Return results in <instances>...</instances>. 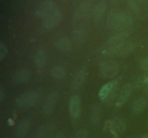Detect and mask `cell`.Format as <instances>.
Wrapping results in <instances>:
<instances>
[{
  "instance_id": "13",
  "label": "cell",
  "mask_w": 148,
  "mask_h": 138,
  "mask_svg": "<svg viewBox=\"0 0 148 138\" xmlns=\"http://www.w3.org/2000/svg\"><path fill=\"white\" fill-rule=\"evenodd\" d=\"M147 105L148 101L147 99L140 98V99H136L132 103L130 109H131L132 113L136 114H139L144 111L147 106Z\"/></svg>"
},
{
  "instance_id": "12",
  "label": "cell",
  "mask_w": 148,
  "mask_h": 138,
  "mask_svg": "<svg viewBox=\"0 0 148 138\" xmlns=\"http://www.w3.org/2000/svg\"><path fill=\"white\" fill-rule=\"evenodd\" d=\"M90 8V2L89 0L83 1L77 6L75 9V13H74V16H75L74 18H75V20H77V19L85 17L88 14Z\"/></svg>"
},
{
  "instance_id": "29",
  "label": "cell",
  "mask_w": 148,
  "mask_h": 138,
  "mask_svg": "<svg viewBox=\"0 0 148 138\" xmlns=\"http://www.w3.org/2000/svg\"><path fill=\"white\" fill-rule=\"evenodd\" d=\"M74 138H88V132L87 129H82L77 131Z\"/></svg>"
},
{
  "instance_id": "32",
  "label": "cell",
  "mask_w": 148,
  "mask_h": 138,
  "mask_svg": "<svg viewBox=\"0 0 148 138\" xmlns=\"http://www.w3.org/2000/svg\"><path fill=\"white\" fill-rule=\"evenodd\" d=\"M6 98V92L5 90L3 87H1L0 89V101L3 102V101Z\"/></svg>"
},
{
  "instance_id": "37",
  "label": "cell",
  "mask_w": 148,
  "mask_h": 138,
  "mask_svg": "<svg viewBox=\"0 0 148 138\" xmlns=\"http://www.w3.org/2000/svg\"><path fill=\"white\" fill-rule=\"evenodd\" d=\"M137 1H140V2H143V1H145V0H137Z\"/></svg>"
},
{
  "instance_id": "16",
  "label": "cell",
  "mask_w": 148,
  "mask_h": 138,
  "mask_svg": "<svg viewBox=\"0 0 148 138\" xmlns=\"http://www.w3.org/2000/svg\"><path fill=\"white\" fill-rule=\"evenodd\" d=\"M53 124H49L40 126L36 134V138H51L54 131Z\"/></svg>"
},
{
  "instance_id": "34",
  "label": "cell",
  "mask_w": 148,
  "mask_h": 138,
  "mask_svg": "<svg viewBox=\"0 0 148 138\" xmlns=\"http://www.w3.org/2000/svg\"><path fill=\"white\" fill-rule=\"evenodd\" d=\"M143 90H144L145 92H148V83H147V85H146L145 86L144 88H143Z\"/></svg>"
},
{
  "instance_id": "10",
  "label": "cell",
  "mask_w": 148,
  "mask_h": 138,
  "mask_svg": "<svg viewBox=\"0 0 148 138\" xmlns=\"http://www.w3.org/2000/svg\"><path fill=\"white\" fill-rule=\"evenodd\" d=\"M111 129L115 134L118 135H121L126 131V123L124 119L119 116L115 117L111 121Z\"/></svg>"
},
{
  "instance_id": "5",
  "label": "cell",
  "mask_w": 148,
  "mask_h": 138,
  "mask_svg": "<svg viewBox=\"0 0 148 138\" xmlns=\"http://www.w3.org/2000/svg\"><path fill=\"white\" fill-rule=\"evenodd\" d=\"M62 20V12L58 8L56 11L43 20L42 25L46 30H51L58 25Z\"/></svg>"
},
{
  "instance_id": "8",
  "label": "cell",
  "mask_w": 148,
  "mask_h": 138,
  "mask_svg": "<svg viewBox=\"0 0 148 138\" xmlns=\"http://www.w3.org/2000/svg\"><path fill=\"white\" fill-rule=\"evenodd\" d=\"M130 34V32L129 30L117 32L116 33L112 34L108 37V40H107V44H108V45H111L125 43V40L128 38Z\"/></svg>"
},
{
  "instance_id": "33",
  "label": "cell",
  "mask_w": 148,
  "mask_h": 138,
  "mask_svg": "<svg viewBox=\"0 0 148 138\" xmlns=\"http://www.w3.org/2000/svg\"><path fill=\"white\" fill-rule=\"evenodd\" d=\"M56 138H64V136L62 133H59L56 135Z\"/></svg>"
},
{
  "instance_id": "35",
  "label": "cell",
  "mask_w": 148,
  "mask_h": 138,
  "mask_svg": "<svg viewBox=\"0 0 148 138\" xmlns=\"http://www.w3.org/2000/svg\"><path fill=\"white\" fill-rule=\"evenodd\" d=\"M113 1H114V2H118V1H120L121 0H112Z\"/></svg>"
},
{
  "instance_id": "25",
  "label": "cell",
  "mask_w": 148,
  "mask_h": 138,
  "mask_svg": "<svg viewBox=\"0 0 148 138\" xmlns=\"http://www.w3.org/2000/svg\"><path fill=\"white\" fill-rule=\"evenodd\" d=\"M114 80L111 82H108V83H106L103 86H102L101 89H100L99 92H98V96H99L100 99H102V100H104L106 99L108 94L109 93V92L111 91V89L113 88V86H114Z\"/></svg>"
},
{
  "instance_id": "21",
  "label": "cell",
  "mask_w": 148,
  "mask_h": 138,
  "mask_svg": "<svg viewBox=\"0 0 148 138\" xmlns=\"http://www.w3.org/2000/svg\"><path fill=\"white\" fill-rule=\"evenodd\" d=\"M85 37V29L82 27H79L76 28L73 33V40L77 45H80L82 44Z\"/></svg>"
},
{
  "instance_id": "3",
  "label": "cell",
  "mask_w": 148,
  "mask_h": 138,
  "mask_svg": "<svg viewBox=\"0 0 148 138\" xmlns=\"http://www.w3.org/2000/svg\"><path fill=\"white\" fill-rule=\"evenodd\" d=\"M100 74L102 77L110 78L116 76L119 72V66L116 61H106L100 66Z\"/></svg>"
},
{
  "instance_id": "20",
  "label": "cell",
  "mask_w": 148,
  "mask_h": 138,
  "mask_svg": "<svg viewBox=\"0 0 148 138\" xmlns=\"http://www.w3.org/2000/svg\"><path fill=\"white\" fill-rule=\"evenodd\" d=\"M30 77V72L25 68L17 70L14 74V80L18 83H23L27 81Z\"/></svg>"
},
{
  "instance_id": "15",
  "label": "cell",
  "mask_w": 148,
  "mask_h": 138,
  "mask_svg": "<svg viewBox=\"0 0 148 138\" xmlns=\"http://www.w3.org/2000/svg\"><path fill=\"white\" fill-rule=\"evenodd\" d=\"M86 72H85V70H79L75 74L73 79H72L71 88L73 90H77L79 87H81L84 82H85V78H86Z\"/></svg>"
},
{
  "instance_id": "18",
  "label": "cell",
  "mask_w": 148,
  "mask_h": 138,
  "mask_svg": "<svg viewBox=\"0 0 148 138\" xmlns=\"http://www.w3.org/2000/svg\"><path fill=\"white\" fill-rule=\"evenodd\" d=\"M46 60V51L42 48L38 49L34 55V63L36 67L38 68H42L44 66Z\"/></svg>"
},
{
  "instance_id": "24",
  "label": "cell",
  "mask_w": 148,
  "mask_h": 138,
  "mask_svg": "<svg viewBox=\"0 0 148 138\" xmlns=\"http://www.w3.org/2000/svg\"><path fill=\"white\" fill-rule=\"evenodd\" d=\"M124 43H119V44H115L111 45H108V47L104 50V54L106 56H113L115 55H119L120 50H121V47H122Z\"/></svg>"
},
{
  "instance_id": "1",
  "label": "cell",
  "mask_w": 148,
  "mask_h": 138,
  "mask_svg": "<svg viewBox=\"0 0 148 138\" xmlns=\"http://www.w3.org/2000/svg\"><path fill=\"white\" fill-rule=\"evenodd\" d=\"M134 19L130 14L121 11H113L108 15L106 25L108 29L117 32L128 30L134 24Z\"/></svg>"
},
{
  "instance_id": "19",
  "label": "cell",
  "mask_w": 148,
  "mask_h": 138,
  "mask_svg": "<svg viewBox=\"0 0 148 138\" xmlns=\"http://www.w3.org/2000/svg\"><path fill=\"white\" fill-rule=\"evenodd\" d=\"M56 47L62 52H69L72 50V42L68 37H62L56 42Z\"/></svg>"
},
{
  "instance_id": "36",
  "label": "cell",
  "mask_w": 148,
  "mask_h": 138,
  "mask_svg": "<svg viewBox=\"0 0 148 138\" xmlns=\"http://www.w3.org/2000/svg\"><path fill=\"white\" fill-rule=\"evenodd\" d=\"M142 138H148V135H145V136L143 137H142Z\"/></svg>"
},
{
  "instance_id": "2",
  "label": "cell",
  "mask_w": 148,
  "mask_h": 138,
  "mask_svg": "<svg viewBox=\"0 0 148 138\" xmlns=\"http://www.w3.org/2000/svg\"><path fill=\"white\" fill-rule=\"evenodd\" d=\"M40 99V94L37 91H28L20 95L16 99L15 103L20 108H28L34 106Z\"/></svg>"
},
{
  "instance_id": "7",
  "label": "cell",
  "mask_w": 148,
  "mask_h": 138,
  "mask_svg": "<svg viewBox=\"0 0 148 138\" xmlns=\"http://www.w3.org/2000/svg\"><path fill=\"white\" fill-rule=\"evenodd\" d=\"M69 113L74 119H77L80 114V99L77 95H74L70 98L69 102Z\"/></svg>"
},
{
  "instance_id": "4",
  "label": "cell",
  "mask_w": 148,
  "mask_h": 138,
  "mask_svg": "<svg viewBox=\"0 0 148 138\" xmlns=\"http://www.w3.org/2000/svg\"><path fill=\"white\" fill-rule=\"evenodd\" d=\"M58 8L59 7L56 6V4L53 1H50V0H46V1H43L37 9L36 12V16L43 20V19L52 14L53 12L56 11Z\"/></svg>"
},
{
  "instance_id": "17",
  "label": "cell",
  "mask_w": 148,
  "mask_h": 138,
  "mask_svg": "<svg viewBox=\"0 0 148 138\" xmlns=\"http://www.w3.org/2000/svg\"><path fill=\"white\" fill-rule=\"evenodd\" d=\"M101 116V109L98 104L95 103L92 105L90 111V119L92 124L96 125L100 122Z\"/></svg>"
},
{
  "instance_id": "6",
  "label": "cell",
  "mask_w": 148,
  "mask_h": 138,
  "mask_svg": "<svg viewBox=\"0 0 148 138\" xmlns=\"http://www.w3.org/2000/svg\"><path fill=\"white\" fill-rule=\"evenodd\" d=\"M59 98V94L56 91L52 92L45 100L43 106V113L45 116H49L53 112Z\"/></svg>"
},
{
  "instance_id": "27",
  "label": "cell",
  "mask_w": 148,
  "mask_h": 138,
  "mask_svg": "<svg viewBox=\"0 0 148 138\" xmlns=\"http://www.w3.org/2000/svg\"><path fill=\"white\" fill-rule=\"evenodd\" d=\"M148 83V73L141 75L137 79L135 86L137 89H143Z\"/></svg>"
},
{
  "instance_id": "14",
  "label": "cell",
  "mask_w": 148,
  "mask_h": 138,
  "mask_svg": "<svg viewBox=\"0 0 148 138\" xmlns=\"http://www.w3.org/2000/svg\"><path fill=\"white\" fill-rule=\"evenodd\" d=\"M30 126V120L29 119H25L19 123L16 128L15 135L18 138H23L27 135Z\"/></svg>"
},
{
  "instance_id": "31",
  "label": "cell",
  "mask_w": 148,
  "mask_h": 138,
  "mask_svg": "<svg viewBox=\"0 0 148 138\" xmlns=\"http://www.w3.org/2000/svg\"><path fill=\"white\" fill-rule=\"evenodd\" d=\"M140 66L143 70H148V57H145L140 61Z\"/></svg>"
},
{
  "instance_id": "22",
  "label": "cell",
  "mask_w": 148,
  "mask_h": 138,
  "mask_svg": "<svg viewBox=\"0 0 148 138\" xmlns=\"http://www.w3.org/2000/svg\"><path fill=\"white\" fill-rule=\"evenodd\" d=\"M66 75V69L62 66L58 65L54 66L51 70V76L56 80H62Z\"/></svg>"
},
{
  "instance_id": "30",
  "label": "cell",
  "mask_w": 148,
  "mask_h": 138,
  "mask_svg": "<svg viewBox=\"0 0 148 138\" xmlns=\"http://www.w3.org/2000/svg\"><path fill=\"white\" fill-rule=\"evenodd\" d=\"M7 53V47L5 43L3 42L0 43V59L2 60L4 57L6 56Z\"/></svg>"
},
{
  "instance_id": "23",
  "label": "cell",
  "mask_w": 148,
  "mask_h": 138,
  "mask_svg": "<svg viewBox=\"0 0 148 138\" xmlns=\"http://www.w3.org/2000/svg\"><path fill=\"white\" fill-rule=\"evenodd\" d=\"M118 90H119L118 82H117L116 80H114V86H113V88L111 89V91L109 92L108 96L106 97V99L103 101L106 103H108V104L112 103V102L115 100L116 97L117 93H118Z\"/></svg>"
},
{
  "instance_id": "26",
  "label": "cell",
  "mask_w": 148,
  "mask_h": 138,
  "mask_svg": "<svg viewBox=\"0 0 148 138\" xmlns=\"http://www.w3.org/2000/svg\"><path fill=\"white\" fill-rule=\"evenodd\" d=\"M134 48H135V44L132 42L124 43L119 55L121 56H125L131 53L134 50Z\"/></svg>"
},
{
  "instance_id": "9",
  "label": "cell",
  "mask_w": 148,
  "mask_h": 138,
  "mask_svg": "<svg viewBox=\"0 0 148 138\" xmlns=\"http://www.w3.org/2000/svg\"><path fill=\"white\" fill-rule=\"evenodd\" d=\"M132 89V87L131 83H127L124 85L118 96L116 102L117 106H121L127 101L129 98L131 96Z\"/></svg>"
},
{
  "instance_id": "28",
  "label": "cell",
  "mask_w": 148,
  "mask_h": 138,
  "mask_svg": "<svg viewBox=\"0 0 148 138\" xmlns=\"http://www.w3.org/2000/svg\"><path fill=\"white\" fill-rule=\"evenodd\" d=\"M127 4L130 7V9L134 13V14H139L140 12V7L138 5V3L136 0H127Z\"/></svg>"
},
{
  "instance_id": "11",
  "label": "cell",
  "mask_w": 148,
  "mask_h": 138,
  "mask_svg": "<svg viewBox=\"0 0 148 138\" xmlns=\"http://www.w3.org/2000/svg\"><path fill=\"white\" fill-rule=\"evenodd\" d=\"M107 9V4L106 1H101L97 3L95 6L94 7L93 9L92 12V19L95 21H98L101 20L104 15L105 12Z\"/></svg>"
}]
</instances>
